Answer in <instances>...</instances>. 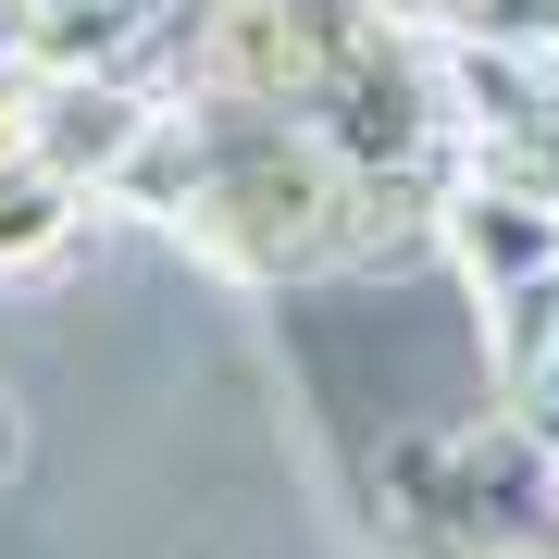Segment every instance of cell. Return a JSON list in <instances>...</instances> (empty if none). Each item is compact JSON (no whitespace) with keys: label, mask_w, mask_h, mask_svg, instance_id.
<instances>
[{"label":"cell","mask_w":559,"mask_h":559,"mask_svg":"<svg viewBox=\"0 0 559 559\" xmlns=\"http://www.w3.org/2000/svg\"><path fill=\"white\" fill-rule=\"evenodd\" d=\"M150 100H138V87H124V75H50V124H38V162H62V175H75V187H100V200H112V175H124V162H138L150 150Z\"/></svg>","instance_id":"3"},{"label":"cell","mask_w":559,"mask_h":559,"mask_svg":"<svg viewBox=\"0 0 559 559\" xmlns=\"http://www.w3.org/2000/svg\"><path fill=\"white\" fill-rule=\"evenodd\" d=\"M498 399H510L522 436L559 460V286H535V299L498 311Z\"/></svg>","instance_id":"4"},{"label":"cell","mask_w":559,"mask_h":559,"mask_svg":"<svg viewBox=\"0 0 559 559\" xmlns=\"http://www.w3.org/2000/svg\"><path fill=\"white\" fill-rule=\"evenodd\" d=\"M436 249L485 286V311H510V299H535V286H559V200L498 175V162H473L436 200Z\"/></svg>","instance_id":"2"},{"label":"cell","mask_w":559,"mask_h":559,"mask_svg":"<svg viewBox=\"0 0 559 559\" xmlns=\"http://www.w3.org/2000/svg\"><path fill=\"white\" fill-rule=\"evenodd\" d=\"M75 224H87V187L62 162H0V274H38Z\"/></svg>","instance_id":"5"},{"label":"cell","mask_w":559,"mask_h":559,"mask_svg":"<svg viewBox=\"0 0 559 559\" xmlns=\"http://www.w3.org/2000/svg\"><path fill=\"white\" fill-rule=\"evenodd\" d=\"M38 124H50V75L25 50H0V162H38Z\"/></svg>","instance_id":"6"},{"label":"cell","mask_w":559,"mask_h":559,"mask_svg":"<svg viewBox=\"0 0 559 559\" xmlns=\"http://www.w3.org/2000/svg\"><path fill=\"white\" fill-rule=\"evenodd\" d=\"M360 38V0H212L187 38V100L212 112H299L336 87V62Z\"/></svg>","instance_id":"1"},{"label":"cell","mask_w":559,"mask_h":559,"mask_svg":"<svg viewBox=\"0 0 559 559\" xmlns=\"http://www.w3.org/2000/svg\"><path fill=\"white\" fill-rule=\"evenodd\" d=\"M360 25H385V38H448V25H473V0H360Z\"/></svg>","instance_id":"7"},{"label":"cell","mask_w":559,"mask_h":559,"mask_svg":"<svg viewBox=\"0 0 559 559\" xmlns=\"http://www.w3.org/2000/svg\"><path fill=\"white\" fill-rule=\"evenodd\" d=\"M13 460H25V411H13V385H0V485H13Z\"/></svg>","instance_id":"8"}]
</instances>
